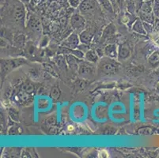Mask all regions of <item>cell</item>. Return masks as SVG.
I'll return each instance as SVG.
<instances>
[{"label": "cell", "mask_w": 159, "mask_h": 158, "mask_svg": "<svg viewBox=\"0 0 159 158\" xmlns=\"http://www.w3.org/2000/svg\"><path fill=\"white\" fill-rule=\"evenodd\" d=\"M79 38L81 43L89 45L94 38V33L89 29H85L83 31L79 33Z\"/></svg>", "instance_id": "9"}, {"label": "cell", "mask_w": 159, "mask_h": 158, "mask_svg": "<svg viewBox=\"0 0 159 158\" xmlns=\"http://www.w3.org/2000/svg\"><path fill=\"white\" fill-rule=\"evenodd\" d=\"M131 50L128 43H124L118 45V60H126L131 56Z\"/></svg>", "instance_id": "8"}, {"label": "cell", "mask_w": 159, "mask_h": 158, "mask_svg": "<svg viewBox=\"0 0 159 158\" xmlns=\"http://www.w3.org/2000/svg\"><path fill=\"white\" fill-rule=\"evenodd\" d=\"M20 1H21V2H22L23 3H28V2H30V0H20Z\"/></svg>", "instance_id": "29"}, {"label": "cell", "mask_w": 159, "mask_h": 158, "mask_svg": "<svg viewBox=\"0 0 159 158\" xmlns=\"http://www.w3.org/2000/svg\"><path fill=\"white\" fill-rule=\"evenodd\" d=\"M97 72V67L95 63H90L86 60L81 59L79 62L78 73L79 76L82 77L84 79H91L94 76L95 73Z\"/></svg>", "instance_id": "4"}, {"label": "cell", "mask_w": 159, "mask_h": 158, "mask_svg": "<svg viewBox=\"0 0 159 158\" xmlns=\"http://www.w3.org/2000/svg\"><path fill=\"white\" fill-rule=\"evenodd\" d=\"M137 18H138V17H135V15L134 14H131V13H129V12H126V13H124V15H123L122 22L124 23V24L126 25L128 27L131 28L133 23L136 21Z\"/></svg>", "instance_id": "16"}, {"label": "cell", "mask_w": 159, "mask_h": 158, "mask_svg": "<svg viewBox=\"0 0 159 158\" xmlns=\"http://www.w3.org/2000/svg\"><path fill=\"white\" fill-rule=\"evenodd\" d=\"M99 4L102 7L104 12L108 14H115L116 11L114 9L113 5L110 0H98Z\"/></svg>", "instance_id": "12"}, {"label": "cell", "mask_w": 159, "mask_h": 158, "mask_svg": "<svg viewBox=\"0 0 159 158\" xmlns=\"http://www.w3.org/2000/svg\"><path fill=\"white\" fill-rule=\"evenodd\" d=\"M156 92L159 94V81L158 82H157V85H156Z\"/></svg>", "instance_id": "28"}, {"label": "cell", "mask_w": 159, "mask_h": 158, "mask_svg": "<svg viewBox=\"0 0 159 158\" xmlns=\"http://www.w3.org/2000/svg\"><path fill=\"white\" fill-rule=\"evenodd\" d=\"M131 29L135 33H138V34L140 35H147V32H146L145 29H144L143 21H142L139 17H138L136 21L133 23Z\"/></svg>", "instance_id": "13"}, {"label": "cell", "mask_w": 159, "mask_h": 158, "mask_svg": "<svg viewBox=\"0 0 159 158\" xmlns=\"http://www.w3.org/2000/svg\"><path fill=\"white\" fill-rule=\"evenodd\" d=\"M85 60L88 61V62H90V63H98V61H99L100 57L98 56V52L96 50H93V49H89V51L85 53L84 56Z\"/></svg>", "instance_id": "14"}, {"label": "cell", "mask_w": 159, "mask_h": 158, "mask_svg": "<svg viewBox=\"0 0 159 158\" xmlns=\"http://www.w3.org/2000/svg\"><path fill=\"white\" fill-rule=\"evenodd\" d=\"M125 7L128 12L135 14L137 11V0H125Z\"/></svg>", "instance_id": "18"}, {"label": "cell", "mask_w": 159, "mask_h": 158, "mask_svg": "<svg viewBox=\"0 0 159 158\" xmlns=\"http://www.w3.org/2000/svg\"><path fill=\"white\" fill-rule=\"evenodd\" d=\"M104 55L112 59L118 58V45L116 43H108L104 47Z\"/></svg>", "instance_id": "10"}, {"label": "cell", "mask_w": 159, "mask_h": 158, "mask_svg": "<svg viewBox=\"0 0 159 158\" xmlns=\"http://www.w3.org/2000/svg\"><path fill=\"white\" fill-rule=\"evenodd\" d=\"M116 2L119 7L120 11H123L125 8V0H116Z\"/></svg>", "instance_id": "23"}, {"label": "cell", "mask_w": 159, "mask_h": 158, "mask_svg": "<svg viewBox=\"0 0 159 158\" xmlns=\"http://www.w3.org/2000/svg\"><path fill=\"white\" fill-rule=\"evenodd\" d=\"M70 25L73 32L79 34L81 32H82L86 29V19L80 13L76 12L72 14L70 17Z\"/></svg>", "instance_id": "5"}, {"label": "cell", "mask_w": 159, "mask_h": 158, "mask_svg": "<svg viewBox=\"0 0 159 158\" xmlns=\"http://www.w3.org/2000/svg\"><path fill=\"white\" fill-rule=\"evenodd\" d=\"M26 27L32 32H40L41 31V24L37 16L30 15L29 16L26 21Z\"/></svg>", "instance_id": "7"}, {"label": "cell", "mask_w": 159, "mask_h": 158, "mask_svg": "<svg viewBox=\"0 0 159 158\" xmlns=\"http://www.w3.org/2000/svg\"><path fill=\"white\" fill-rule=\"evenodd\" d=\"M65 59H66V64L69 66V68H70L73 70H77L79 69V62H80L81 59H79V58H77L76 56H75L74 55H65Z\"/></svg>", "instance_id": "11"}, {"label": "cell", "mask_w": 159, "mask_h": 158, "mask_svg": "<svg viewBox=\"0 0 159 158\" xmlns=\"http://www.w3.org/2000/svg\"><path fill=\"white\" fill-rule=\"evenodd\" d=\"M143 25L144 29H145L146 32H147V34H153L154 33V25L150 24L148 22H144L143 21Z\"/></svg>", "instance_id": "19"}, {"label": "cell", "mask_w": 159, "mask_h": 158, "mask_svg": "<svg viewBox=\"0 0 159 158\" xmlns=\"http://www.w3.org/2000/svg\"><path fill=\"white\" fill-rule=\"evenodd\" d=\"M153 25H154V32H155V33H159V17H156L154 23Z\"/></svg>", "instance_id": "24"}, {"label": "cell", "mask_w": 159, "mask_h": 158, "mask_svg": "<svg viewBox=\"0 0 159 158\" xmlns=\"http://www.w3.org/2000/svg\"><path fill=\"white\" fill-rule=\"evenodd\" d=\"M99 155H100L99 156H101V157H108V153H107L106 150H102V151L100 152Z\"/></svg>", "instance_id": "27"}, {"label": "cell", "mask_w": 159, "mask_h": 158, "mask_svg": "<svg viewBox=\"0 0 159 158\" xmlns=\"http://www.w3.org/2000/svg\"><path fill=\"white\" fill-rule=\"evenodd\" d=\"M80 43L81 41L80 38H79V34L73 32V33H70L68 35V37L62 42L61 45L70 49H76L78 48Z\"/></svg>", "instance_id": "6"}, {"label": "cell", "mask_w": 159, "mask_h": 158, "mask_svg": "<svg viewBox=\"0 0 159 158\" xmlns=\"http://www.w3.org/2000/svg\"><path fill=\"white\" fill-rule=\"evenodd\" d=\"M158 17H159V16H158Z\"/></svg>", "instance_id": "30"}, {"label": "cell", "mask_w": 159, "mask_h": 158, "mask_svg": "<svg viewBox=\"0 0 159 158\" xmlns=\"http://www.w3.org/2000/svg\"><path fill=\"white\" fill-rule=\"evenodd\" d=\"M115 33H116V29L113 25L112 24L108 25L105 27V30H104L102 37L106 39V40H108V39H110L111 37H113V36H115Z\"/></svg>", "instance_id": "17"}, {"label": "cell", "mask_w": 159, "mask_h": 158, "mask_svg": "<svg viewBox=\"0 0 159 158\" xmlns=\"http://www.w3.org/2000/svg\"><path fill=\"white\" fill-rule=\"evenodd\" d=\"M78 49H79V50L82 51V52L86 53V52H87V51H89L90 48L89 47V44H85V43H81L79 45V47H78Z\"/></svg>", "instance_id": "22"}, {"label": "cell", "mask_w": 159, "mask_h": 158, "mask_svg": "<svg viewBox=\"0 0 159 158\" xmlns=\"http://www.w3.org/2000/svg\"><path fill=\"white\" fill-rule=\"evenodd\" d=\"M24 4L20 0H6L1 11L2 17H8L17 25H25L26 22V11Z\"/></svg>", "instance_id": "1"}, {"label": "cell", "mask_w": 159, "mask_h": 158, "mask_svg": "<svg viewBox=\"0 0 159 158\" xmlns=\"http://www.w3.org/2000/svg\"><path fill=\"white\" fill-rule=\"evenodd\" d=\"M82 0H67L69 5L72 7V8H79V5L81 3Z\"/></svg>", "instance_id": "21"}, {"label": "cell", "mask_w": 159, "mask_h": 158, "mask_svg": "<svg viewBox=\"0 0 159 158\" xmlns=\"http://www.w3.org/2000/svg\"><path fill=\"white\" fill-rule=\"evenodd\" d=\"M48 37H44V38L41 40L40 46H42V47H45V46L48 45Z\"/></svg>", "instance_id": "25"}, {"label": "cell", "mask_w": 159, "mask_h": 158, "mask_svg": "<svg viewBox=\"0 0 159 158\" xmlns=\"http://www.w3.org/2000/svg\"><path fill=\"white\" fill-rule=\"evenodd\" d=\"M148 63L153 67H157L159 66V49L154 51L148 56Z\"/></svg>", "instance_id": "15"}, {"label": "cell", "mask_w": 159, "mask_h": 158, "mask_svg": "<svg viewBox=\"0 0 159 158\" xmlns=\"http://www.w3.org/2000/svg\"><path fill=\"white\" fill-rule=\"evenodd\" d=\"M152 8L154 15L157 17L159 16V0H152Z\"/></svg>", "instance_id": "20"}, {"label": "cell", "mask_w": 159, "mask_h": 158, "mask_svg": "<svg viewBox=\"0 0 159 158\" xmlns=\"http://www.w3.org/2000/svg\"><path fill=\"white\" fill-rule=\"evenodd\" d=\"M110 1H111V2H112V5H113L114 9H115L116 13L119 12V11H120V9H119V7H118V5H117L116 2V0H110Z\"/></svg>", "instance_id": "26"}, {"label": "cell", "mask_w": 159, "mask_h": 158, "mask_svg": "<svg viewBox=\"0 0 159 158\" xmlns=\"http://www.w3.org/2000/svg\"><path fill=\"white\" fill-rule=\"evenodd\" d=\"M79 12L86 20H100L104 15V11L98 0H82L79 7Z\"/></svg>", "instance_id": "2"}, {"label": "cell", "mask_w": 159, "mask_h": 158, "mask_svg": "<svg viewBox=\"0 0 159 158\" xmlns=\"http://www.w3.org/2000/svg\"><path fill=\"white\" fill-rule=\"evenodd\" d=\"M120 63L116 59L108 56L100 58L97 65V72L101 75H113L120 69Z\"/></svg>", "instance_id": "3"}]
</instances>
